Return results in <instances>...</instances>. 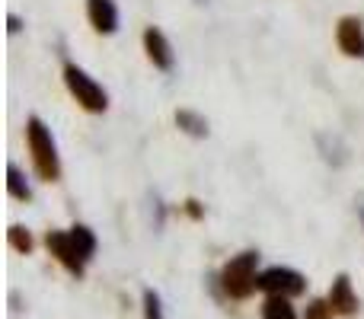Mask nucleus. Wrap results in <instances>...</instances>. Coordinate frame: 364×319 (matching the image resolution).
I'll list each match as a JSON object with an SVG mask.
<instances>
[{
  "label": "nucleus",
  "mask_w": 364,
  "mask_h": 319,
  "mask_svg": "<svg viewBox=\"0 0 364 319\" xmlns=\"http://www.w3.org/2000/svg\"><path fill=\"white\" fill-rule=\"evenodd\" d=\"M26 147H29L32 169L42 182H58L61 179V157H58V144L51 138L48 125L38 115L26 119Z\"/></svg>",
  "instance_id": "obj_1"
},
{
  "label": "nucleus",
  "mask_w": 364,
  "mask_h": 319,
  "mask_svg": "<svg viewBox=\"0 0 364 319\" xmlns=\"http://www.w3.org/2000/svg\"><path fill=\"white\" fill-rule=\"evenodd\" d=\"M256 281H259V252L256 249L230 256V262H224V269H220V275H218L220 291H224L230 301H246V297H252V291H259Z\"/></svg>",
  "instance_id": "obj_2"
},
{
  "label": "nucleus",
  "mask_w": 364,
  "mask_h": 319,
  "mask_svg": "<svg viewBox=\"0 0 364 319\" xmlns=\"http://www.w3.org/2000/svg\"><path fill=\"white\" fill-rule=\"evenodd\" d=\"M61 77H64V87H68V93L74 96V102L83 109V112L102 115L109 109V93L93 80V77L87 74V70L80 67V64L68 61V64H64V70H61Z\"/></svg>",
  "instance_id": "obj_3"
},
{
  "label": "nucleus",
  "mask_w": 364,
  "mask_h": 319,
  "mask_svg": "<svg viewBox=\"0 0 364 319\" xmlns=\"http://www.w3.org/2000/svg\"><path fill=\"white\" fill-rule=\"evenodd\" d=\"M256 288L265 297H301L307 291V278L297 269H288V265H272V269L259 271Z\"/></svg>",
  "instance_id": "obj_4"
},
{
  "label": "nucleus",
  "mask_w": 364,
  "mask_h": 319,
  "mask_svg": "<svg viewBox=\"0 0 364 319\" xmlns=\"http://www.w3.org/2000/svg\"><path fill=\"white\" fill-rule=\"evenodd\" d=\"M45 246H48V252L58 259V265H64L74 278H83V271H87V259L80 256V249H77L70 230H48L45 233Z\"/></svg>",
  "instance_id": "obj_5"
},
{
  "label": "nucleus",
  "mask_w": 364,
  "mask_h": 319,
  "mask_svg": "<svg viewBox=\"0 0 364 319\" xmlns=\"http://www.w3.org/2000/svg\"><path fill=\"white\" fill-rule=\"evenodd\" d=\"M141 42H144V55H147V61H151L157 70L170 74V70L176 67V51H173L170 38L164 36V29H157V26H147L144 36H141Z\"/></svg>",
  "instance_id": "obj_6"
},
{
  "label": "nucleus",
  "mask_w": 364,
  "mask_h": 319,
  "mask_svg": "<svg viewBox=\"0 0 364 319\" xmlns=\"http://www.w3.org/2000/svg\"><path fill=\"white\" fill-rule=\"evenodd\" d=\"M326 301H329V307L336 310V316H358L361 313V301H358V294H355L352 278H348L346 271L333 278Z\"/></svg>",
  "instance_id": "obj_7"
},
{
  "label": "nucleus",
  "mask_w": 364,
  "mask_h": 319,
  "mask_svg": "<svg viewBox=\"0 0 364 319\" xmlns=\"http://www.w3.org/2000/svg\"><path fill=\"white\" fill-rule=\"evenodd\" d=\"M336 45L346 58H364V23L361 16H342L336 23Z\"/></svg>",
  "instance_id": "obj_8"
},
{
  "label": "nucleus",
  "mask_w": 364,
  "mask_h": 319,
  "mask_svg": "<svg viewBox=\"0 0 364 319\" xmlns=\"http://www.w3.org/2000/svg\"><path fill=\"white\" fill-rule=\"evenodd\" d=\"M87 19L93 32L115 36L119 32V4L115 0H87Z\"/></svg>",
  "instance_id": "obj_9"
},
{
  "label": "nucleus",
  "mask_w": 364,
  "mask_h": 319,
  "mask_svg": "<svg viewBox=\"0 0 364 319\" xmlns=\"http://www.w3.org/2000/svg\"><path fill=\"white\" fill-rule=\"evenodd\" d=\"M176 128L188 138H208V119L195 109H176Z\"/></svg>",
  "instance_id": "obj_10"
},
{
  "label": "nucleus",
  "mask_w": 364,
  "mask_h": 319,
  "mask_svg": "<svg viewBox=\"0 0 364 319\" xmlns=\"http://www.w3.org/2000/svg\"><path fill=\"white\" fill-rule=\"evenodd\" d=\"M316 144H320V153L326 163H333V166H346L348 163V147L342 144V138H336V134H316Z\"/></svg>",
  "instance_id": "obj_11"
},
{
  "label": "nucleus",
  "mask_w": 364,
  "mask_h": 319,
  "mask_svg": "<svg viewBox=\"0 0 364 319\" xmlns=\"http://www.w3.org/2000/svg\"><path fill=\"white\" fill-rule=\"evenodd\" d=\"M6 192H10V198H16V201L32 198L29 179H26V173L16 166V163H6Z\"/></svg>",
  "instance_id": "obj_12"
},
{
  "label": "nucleus",
  "mask_w": 364,
  "mask_h": 319,
  "mask_svg": "<svg viewBox=\"0 0 364 319\" xmlns=\"http://www.w3.org/2000/svg\"><path fill=\"white\" fill-rule=\"evenodd\" d=\"M262 319H297V310L291 307V297H265L259 307Z\"/></svg>",
  "instance_id": "obj_13"
},
{
  "label": "nucleus",
  "mask_w": 364,
  "mask_h": 319,
  "mask_svg": "<svg viewBox=\"0 0 364 319\" xmlns=\"http://www.w3.org/2000/svg\"><path fill=\"white\" fill-rule=\"evenodd\" d=\"M70 237H74V243H77V249H80V256L90 262V259L96 256V249H100V239H96V233L90 230L87 224H74V227H70Z\"/></svg>",
  "instance_id": "obj_14"
},
{
  "label": "nucleus",
  "mask_w": 364,
  "mask_h": 319,
  "mask_svg": "<svg viewBox=\"0 0 364 319\" xmlns=\"http://www.w3.org/2000/svg\"><path fill=\"white\" fill-rule=\"evenodd\" d=\"M6 239H10V246L16 252H23V256H29V252L36 249V239H32V233L26 230L23 224H10V230H6Z\"/></svg>",
  "instance_id": "obj_15"
},
{
  "label": "nucleus",
  "mask_w": 364,
  "mask_h": 319,
  "mask_svg": "<svg viewBox=\"0 0 364 319\" xmlns=\"http://www.w3.org/2000/svg\"><path fill=\"white\" fill-rule=\"evenodd\" d=\"M141 310H144V319H166L164 301H160V294L154 288H144V294H141Z\"/></svg>",
  "instance_id": "obj_16"
},
{
  "label": "nucleus",
  "mask_w": 364,
  "mask_h": 319,
  "mask_svg": "<svg viewBox=\"0 0 364 319\" xmlns=\"http://www.w3.org/2000/svg\"><path fill=\"white\" fill-rule=\"evenodd\" d=\"M336 310L329 307V301H323V297H314V301L307 303V310H304L301 319H333Z\"/></svg>",
  "instance_id": "obj_17"
},
{
  "label": "nucleus",
  "mask_w": 364,
  "mask_h": 319,
  "mask_svg": "<svg viewBox=\"0 0 364 319\" xmlns=\"http://www.w3.org/2000/svg\"><path fill=\"white\" fill-rule=\"evenodd\" d=\"M182 214L192 220H205V205H201L198 198H186L182 201Z\"/></svg>",
  "instance_id": "obj_18"
},
{
  "label": "nucleus",
  "mask_w": 364,
  "mask_h": 319,
  "mask_svg": "<svg viewBox=\"0 0 364 319\" xmlns=\"http://www.w3.org/2000/svg\"><path fill=\"white\" fill-rule=\"evenodd\" d=\"M6 29H10V36H16V32H23V19H19L16 13H10V16H6Z\"/></svg>",
  "instance_id": "obj_19"
},
{
  "label": "nucleus",
  "mask_w": 364,
  "mask_h": 319,
  "mask_svg": "<svg viewBox=\"0 0 364 319\" xmlns=\"http://www.w3.org/2000/svg\"><path fill=\"white\" fill-rule=\"evenodd\" d=\"M355 207H358V220H361V227H364V195H358V201H355Z\"/></svg>",
  "instance_id": "obj_20"
},
{
  "label": "nucleus",
  "mask_w": 364,
  "mask_h": 319,
  "mask_svg": "<svg viewBox=\"0 0 364 319\" xmlns=\"http://www.w3.org/2000/svg\"><path fill=\"white\" fill-rule=\"evenodd\" d=\"M198 4H208V0H198Z\"/></svg>",
  "instance_id": "obj_21"
}]
</instances>
